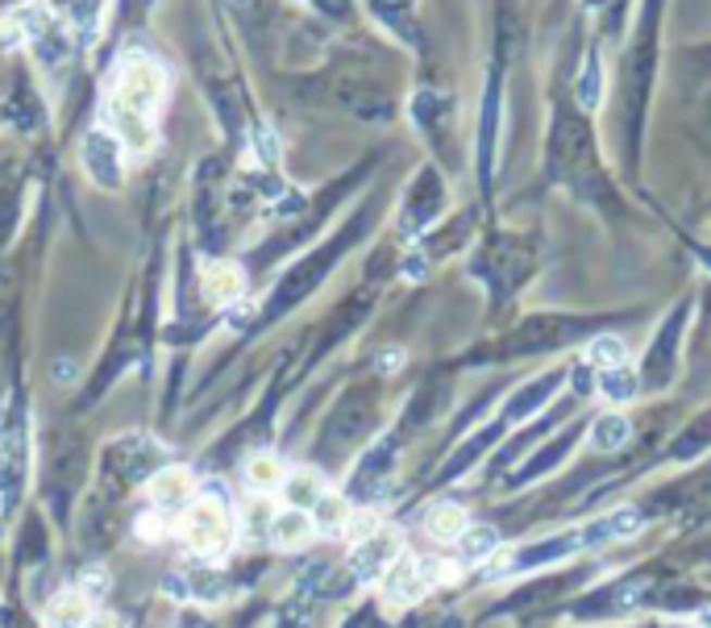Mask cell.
<instances>
[{
    "label": "cell",
    "mask_w": 711,
    "mask_h": 628,
    "mask_svg": "<svg viewBox=\"0 0 711 628\" xmlns=\"http://www.w3.org/2000/svg\"><path fill=\"white\" fill-rule=\"evenodd\" d=\"M166 595L171 600H200V604H216V600H225L229 595V582L225 575H216V570H175V575H166Z\"/></svg>",
    "instance_id": "10"
},
{
    "label": "cell",
    "mask_w": 711,
    "mask_h": 628,
    "mask_svg": "<svg viewBox=\"0 0 711 628\" xmlns=\"http://www.w3.org/2000/svg\"><path fill=\"white\" fill-rule=\"evenodd\" d=\"M279 628H304V620H296V616H284V620H279Z\"/></svg>",
    "instance_id": "37"
},
{
    "label": "cell",
    "mask_w": 711,
    "mask_h": 628,
    "mask_svg": "<svg viewBox=\"0 0 711 628\" xmlns=\"http://www.w3.org/2000/svg\"><path fill=\"white\" fill-rule=\"evenodd\" d=\"M624 442H628V420H624V417L608 412V417L595 420L591 445L599 450V454H612V450H616V445H624Z\"/></svg>",
    "instance_id": "26"
},
{
    "label": "cell",
    "mask_w": 711,
    "mask_h": 628,
    "mask_svg": "<svg viewBox=\"0 0 711 628\" xmlns=\"http://www.w3.org/2000/svg\"><path fill=\"white\" fill-rule=\"evenodd\" d=\"M558 383H562V374L558 371H549V374H541V379H533L528 387H524L521 396H512L508 399V408H503V417H499V424H512V420H524L533 408H541L553 392H558Z\"/></svg>",
    "instance_id": "19"
},
{
    "label": "cell",
    "mask_w": 711,
    "mask_h": 628,
    "mask_svg": "<svg viewBox=\"0 0 711 628\" xmlns=\"http://www.w3.org/2000/svg\"><path fill=\"white\" fill-rule=\"evenodd\" d=\"M312 516L304 513V508H287L284 516H275L271 520V541L279 545V550H300L304 541L312 537Z\"/></svg>",
    "instance_id": "20"
},
{
    "label": "cell",
    "mask_w": 711,
    "mask_h": 628,
    "mask_svg": "<svg viewBox=\"0 0 711 628\" xmlns=\"http://www.w3.org/2000/svg\"><path fill=\"white\" fill-rule=\"evenodd\" d=\"M408 4H412V0H375V13H379V17H387V22L396 25V29H400L403 38H408V42H416V34H412V25H408V17H403V13H408Z\"/></svg>",
    "instance_id": "33"
},
{
    "label": "cell",
    "mask_w": 711,
    "mask_h": 628,
    "mask_svg": "<svg viewBox=\"0 0 711 628\" xmlns=\"http://www.w3.org/2000/svg\"><path fill=\"white\" fill-rule=\"evenodd\" d=\"M42 625L47 628H88L92 625V604H88V595H84V591H63V595H54L47 607V616H42Z\"/></svg>",
    "instance_id": "18"
},
{
    "label": "cell",
    "mask_w": 711,
    "mask_h": 628,
    "mask_svg": "<svg viewBox=\"0 0 711 628\" xmlns=\"http://www.w3.org/2000/svg\"><path fill=\"white\" fill-rule=\"evenodd\" d=\"M166 96V71L159 59H150L142 50L125 54L109 93V130L117 134V141L134 155H150L154 150V116Z\"/></svg>",
    "instance_id": "1"
},
{
    "label": "cell",
    "mask_w": 711,
    "mask_h": 628,
    "mask_svg": "<svg viewBox=\"0 0 711 628\" xmlns=\"http://www.w3.org/2000/svg\"><path fill=\"white\" fill-rule=\"evenodd\" d=\"M683 325H687V308H678L670 321H665L662 337H658V346L649 349V358H645V383L649 387H662L665 379H670V358H674V346H678V337H683Z\"/></svg>",
    "instance_id": "12"
},
{
    "label": "cell",
    "mask_w": 711,
    "mask_h": 628,
    "mask_svg": "<svg viewBox=\"0 0 711 628\" xmlns=\"http://www.w3.org/2000/svg\"><path fill=\"white\" fill-rule=\"evenodd\" d=\"M246 479H250L254 488H271V483H284V466L275 463L271 454H259V458H250V466H246Z\"/></svg>",
    "instance_id": "30"
},
{
    "label": "cell",
    "mask_w": 711,
    "mask_h": 628,
    "mask_svg": "<svg viewBox=\"0 0 711 628\" xmlns=\"http://www.w3.org/2000/svg\"><path fill=\"white\" fill-rule=\"evenodd\" d=\"M284 491L287 500H291V508H304V504H316L325 488H321V479H316V470H300V475H291L284 479Z\"/></svg>",
    "instance_id": "27"
},
{
    "label": "cell",
    "mask_w": 711,
    "mask_h": 628,
    "mask_svg": "<svg viewBox=\"0 0 711 628\" xmlns=\"http://www.w3.org/2000/svg\"><path fill=\"white\" fill-rule=\"evenodd\" d=\"M29 47H34V59H38L42 67H63V63L72 59V34H67V25L50 17V22L29 38Z\"/></svg>",
    "instance_id": "16"
},
{
    "label": "cell",
    "mask_w": 711,
    "mask_h": 628,
    "mask_svg": "<svg viewBox=\"0 0 711 628\" xmlns=\"http://www.w3.org/2000/svg\"><path fill=\"white\" fill-rule=\"evenodd\" d=\"M100 9H104V0H72L75 29H79L84 38H96V25H100Z\"/></svg>",
    "instance_id": "31"
},
{
    "label": "cell",
    "mask_w": 711,
    "mask_h": 628,
    "mask_svg": "<svg viewBox=\"0 0 711 628\" xmlns=\"http://www.w3.org/2000/svg\"><path fill=\"white\" fill-rule=\"evenodd\" d=\"M346 520H350V500L346 495H321L316 500V513H312V525L316 529H325V533H333V529H346Z\"/></svg>",
    "instance_id": "25"
},
{
    "label": "cell",
    "mask_w": 711,
    "mask_h": 628,
    "mask_svg": "<svg viewBox=\"0 0 711 628\" xmlns=\"http://www.w3.org/2000/svg\"><path fill=\"white\" fill-rule=\"evenodd\" d=\"M441 205H446V192H441V180L433 175V171H421L416 175V184H412V192H408V225H428L437 212H441Z\"/></svg>",
    "instance_id": "13"
},
{
    "label": "cell",
    "mask_w": 711,
    "mask_h": 628,
    "mask_svg": "<svg viewBox=\"0 0 711 628\" xmlns=\"http://www.w3.org/2000/svg\"><path fill=\"white\" fill-rule=\"evenodd\" d=\"M150 495H154V504H159L163 513H179L191 495H196V488H191L188 470L166 466V470H159V475L150 479Z\"/></svg>",
    "instance_id": "14"
},
{
    "label": "cell",
    "mask_w": 711,
    "mask_h": 628,
    "mask_svg": "<svg viewBox=\"0 0 711 628\" xmlns=\"http://www.w3.org/2000/svg\"><path fill=\"white\" fill-rule=\"evenodd\" d=\"M549 167L553 175L570 184L578 196L587 200H599L608 196V180L599 171V159H595V141H591V125L578 113H562L553 116V134H549Z\"/></svg>",
    "instance_id": "3"
},
{
    "label": "cell",
    "mask_w": 711,
    "mask_h": 628,
    "mask_svg": "<svg viewBox=\"0 0 711 628\" xmlns=\"http://www.w3.org/2000/svg\"><path fill=\"white\" fill-rule=\"evenodd\" d=\"M637 387H640V374L628 367V362H620V367H608V371H599V396L616 399H637Z\"/></svg>",
    "instance_id": "24"
},
{
    "label": "cell",
    "mask_w": 711,
    "mask_h": 628,
    "mask_svg": "<svg viewBox=\"0 0 711 628\" xmlns=\"http://www.w3.org/2000/svg\"><path fill=\"white\" fill-rule=\"evenodd\" d=\"M354 237H358V221H354V225H350L346 233H341V237H337L333 246H325L321 255L304 258V262H300V267H296V271H291V275H287L284 283H279V292H275V304H271V317H279V312H284V308H291L296 300H304L312 287L321 283V275H325V271L333 267V258L341 255V250H346V246H350Z\"/></svg>",
    "instance_id": "7"
},
{
    "label": "cell",
    "mask_w": 711,
    "mask_h": 628,
    "mask_svg": "<svg viewBox=\"0 0 711 628\" xmlns=\"http://www.w3.org/2000/svg\"><path fill=\"white\" fill-rule=\"evenodd\" d=\"M453 570H441L437 558H396L391 570L383 575V604L387 607H408L421 595H428L441 579H450Z\"/></svg>",
    "instance_id": "6"
},
{
    "label": "cell",
    "mask_w": 711,
    "mask_h": 628,
    "mask_svg": "<svg viewBox=\"0 0 711 628\" xmlns=\"http://www.w3.org/2000/svg\"><path fill=\"white\" fill-rule=\"evenodd\" d=\"M496 554H499V533H496V529H487V525H478V529H466V533L458 537V558L466 562V566L491 562Z\"/></svg>",
    "instance_id": "21"
},
{
    "label": "cell",
    "mask_w": 711,
    "mask_h": 628,
    "mask_svg": "<svg viewBox=\"0 0 711 628\" xmlns=\"http://www.w3.org/2000/svg\"><path fill=\"white\" fill-rule=\"evenodd\" d=\"M25 42V25H22V4L17 9H4L0 13V50H13Z\"/></svg>",
    "instance_id": "32"
},
{
    "label": "cell",
    "mask_w": 711,
    "mask_h": 628,
    "mask_svg": "<svg viewBox=\"0 0 711 628\" xmlns=\"http://www.w3.org/2000/svg\"><path fill=\"white\" fill-rule=\"evenodd\" d=\"M400 558V533L396 529H375L366 541H358L354 554H350V575L358 582H379L391 562Z\"/></svg>",
    "instance_id": "9"
},
{
    "label": "cell",
    "mask_w": 711,
    "mask_h": 628,
    "mask_svg": "<svg viewBox=\"0 0 711 628\" xmlns=\"http://www.w3.org/2000/svg\"><path fill=\"white\" fill-rule=\"evenodd\" d=\"M204 491L209 495H200V504L188 513V545L200 562H221L234 545V520H229L221 488Z\"/></svg>",
    "instance_id": "4"
},
{
    "label": "cell",
    "mask_w": 711,
    "mask_h": 628,
    "mask_svg": "<svg viewBox=\"0 0 711 628\" xmlns=\"http://www.w3.org/2000/svg\"><path fill=\"white\" fill-rule=\"evenodd\" d=\"M496 138H499V75H491L487 96H483V121H478V180L491 184L496 171Z\"/></svg>",
    "instance_id": "11"
},
{
    "label": "cell",
    "mask_w": 711,
    "mask_h": 628,
    "mask_svg": "<svg viewBox=\"0 0 711 628\" xmlns=\"http://www.w3.org/2000/svg\"><path fill=\"white\" fill-rule=\"evenodd\" d=\"M375 529H383L379 516L375 513H350V520H346V533H350V541H366V537L375 533Z\"/></svg>",
    "instance_id": "34"
},
{
    "label": "cell",
    "mask_w": 711,
    "mask_h": 628,
    "mask_svg": "<svg viewBox=\"0 0 711 628\" xmlns=\"http://www.w3.org/2000/svg\"><path fill=\"white\" fill-rule=\"evenodd\" d=\"M391 458H396V442L375 445V450L362 458V466L354 470V479H350V495H354V500H366V495L383 483V475L391 470Z\"/></svg>",
    "instance_id": "17"
},
{
    "label": "cell",
    "mask_w": 711,
    "mask_h": 628,
    "mask_svg": "<svg viewBox=\"0 0 711 628\" xmlns=\"http://www.w3.org/2000/svg\"><path fill=\"white\" fill-rule=\"evenodd\" d=\"M570 445H574V433H562V438H558V442L549 445V450H541V454L533 458V466H528V470H521V475H516L512 483H528V479H537V475H546L549 466H558V458L566 454Z\"/></svg>",
    "instance_id": "29"
},
{
    "label": "cell",
    "mask_w": 711,
    "mask_h": 628,
    "mask_svg": "<svg viewBox=\"0 0 711 628\" xmlns=\"http://www.w3.org/2000/svg\"><path fill=\"white\" fill-rule=\"evenodd\" d=\"M79 163L88 171V180L104 192H117L125 180V167H121V141L109 130H92L84 146H79Z\"/></svg>",
    "instance_id": "8"
},
{
    "label": "cell",
    "mask_w": 711,
    "mask_h": 628,
    "mask_svg": "<svg viewBox=\"0 0 711 628\" xmlns=\"http://www.w3.org/2000/svg\"><path fill=\"white\" fill-rule=\"evenodd\" d=\"M200 287H204V296L213 304H229V300H241V287H246V275H241V267L234 262H209L204 271H200Z\"/></svg>",
    "instance_id": "15"
},
{
    "label": "cell",
    "mask_w": 711,
    "mask_h": 628,
    "mask_svg": "<svg viewBox=\"0 0 711 628\" xmlns=\"http://www.w3.org/2000/svg\"><path fill=\"white\" fill-rule=\"evenodd\" d=\"M84 587H88V591H104V587H109V575H104V570H88V575H84ZM88 591H84V595H88Z\"/></svg>",
    "instance_id": "35"
},
{
    "label": "cell",
    "mask_w": 711,
    "mask_h": 628,
    "mask_svg": "<svg viewBox=\"0 0 711 628\" xmlns=\"http://www.w3.org/2000/svg\"><path fill=\"white\" fill-rule=\"evenodd\" d=\"M142 537H146V541H159V537H163V529H159V516H146V520H142Z\"/></svg>",
    "instance_id": "36"
},
{
    "label": "cell",
    "mask_w": 711,
    "mask_h": 628,
    "mask_svg": "<svg viewBox=\"0 0 711 628\" xmlns=\"http://www.w3.org/2000/svg\"><path fill=\"white\" fill-rule=\"evenodd\" d=\"M574 96H578L583 109H595V104L603 100V63H599V50H587L583 71H578V79H574Z\"/></svg>",
    "instance_id": "23"
},
{
    "label": "cell",
    "mask_w": 711,
    "mask_h": 628,
    "mask_svg": "<svg viewBox=\"0 0 711 628\" xmlns=\"http://www.w3.org/2000/svg\"><path fill=\"white\" fill-rule=\"evenodd\" d=\"M425 529L433 541H458L471 525H466V513H462L458 504H437V508L425 516Z\"/></svg>",
    "instance_id": "22"
},
{
    "label": "cell",
    "mask_w": 711,
    "mask_h": 628,
    "mask_svg": "<svg viewBox=\"0 0 711 628\" xmlns=\"http://www.w3.org/2000/svg\"><path fill=\"white\" fill-rule=\"evenodd\" d=\"M665 0H645L640 4L637 38L624 54V134H628V150L637 155L640 121H645V104H649V88H653V67H658V25H662Z\"/></svg>",
    "instance_id": "2"
},
{
    "label": "cell",
    "mask_w": 711,
    "mask_h": 628,
    "mask_svg": "<svg viewBox=\"0 0 711 628\" xmlns=\"http://www.w3.org/2000/svg\"><path fill=\"white\" fill-rule=\"evenodd\" d=\"M29 438H25V412L13 404L0 417V513H13L22 500L25 475H29Z\"/></svg>",
    "instance_id": "5"
},
{
    "label": "cell",
    "mask_w": 711,
    "mask_h": 628,
    "mask_svg": "<svg viewBox=\"0 0 711 628\" xmlns=\"http://www.w3.org/2000/svg\"><path fill=\"white\" fill-rule=\"evenodd\" d=\"M587 362L599 367V371L620 367L624 362V342H620L616 333H599V337H591V346H587Z\"/></svg>",
    "instance_id": "28"
}]
</instances>
